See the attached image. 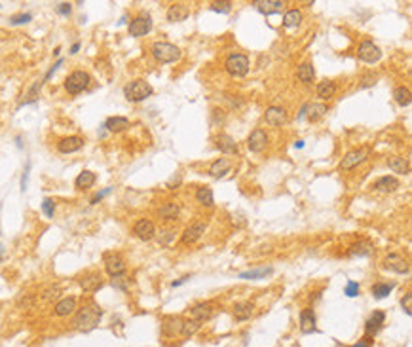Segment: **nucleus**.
Masks as SVG:
<instances>
[{
	"instance_id": "3c124183",
	"label": "nucleus",
	"mask_w": 412,
	"mask_h": 347,
	"mask_svg": "<svg viewBox=\"0 0 412 347\" xmlns=\"http://www.w3.org/2000/svg\"><path fill=\"white\" fill-rule=\"evenodd\" d=\"M57 292H59V287H53V289L46 291L44 298H46V300H53V298H57Z\"/></svg>"
},
{
	"instance_id": "a18cd8bd",
	"label": "nucleus",
	"mask_w": 412,
	"mask_h": 347,
	"mask_svg": "<svg viewBox=\"0 0 412 347\" xmlns=\"http://www.w3.org/2000/svg\"><path fill=\"white\" fill-rule=\"evenodd\" d=\"M401 306H403V310H405V313H407V315L411 317V315H412V294H411V292H407V294L403 296Z\"/></svg>"
},
{
	"instance_id": "aec40b11",
	"label": "nucleus",
	"mask_w": 412,
	"mask_h": 347,
	"mask_svg": "<svg viewBox=\"0 0 412 347\" xmlns=\"http://www.w3.org/2000/svg\"><path fill=\"white\" fill-rule=\"evenodd\" d=\"M188 15H190V8H188L186 4H181V2L171 4L169 9H167V19H169L171 23H181V21H184Z\"/></svg>"
},
{
	"instance_id": "ddd939ff",
	"label": "nucleus",
	"mask_w": 412,
	"mask_h": 347,
	"mask_svg": "<svg viewBox=\"0 0 412 347\" xmlns=\"http://www.w3.org/2000/svg\"><path fill=\"white\" fill-rule=\"evenodd\" d=\"M133 234L143 239V241H150L154 235H156V226L148 220V218H141L139 222H135L133 226Z\"/></svg>"
},
{
	"instance_id": "5fc2aeb1",
	"label": "nucleus",
	"mask_w": 412,
	"mask_h": 347,
	"mask_svg": "<svg viewBox=\"0 0 412 347\" xmlns=\"http://www.w3.org/2000/svg\"><path fill=\"white\" fill-rule=\"evenodd\" d=\"M188 279H190V277H182V279H179V281H173V283H171V287H173V289H175V287H181L182 283H186Z\"/></svg>"
},
{
	"instance_id": "864d4df0",
	"label": "nucleus",
	"mask_w": 412,
	"mask_h": 347,
	"mask_svg": "<svg viewBox=\"0 0 412 347\" xmlns=\"http://www.w3.org/2000/svg\"><path fill=\"white\" fill-rule=\"evenodd\" d=\"M110 190H112V188H106V190H103V192H99V194H97V196L93 197V199H91V203H97V201H99V199H101V197H105L106 194H108V192H110Z\"/></svg>"
},
{
	"instance_id": "79ce46f5",
	"label": "nucleus",
	"mask_w": 412,
	"mask_h": 347,
	"mask_svg": "<svg viewBox=\"0 0 412 347\" xmlns=\"http://www.w3.org/2000/svg\"><path fill=\"white\" fill-rule=\"evenodd\" d=\"M209 8H211L213 11H219V13H230L232 2H213Z\"/></svg>"
},
{
	"instance_id": "37998d69",
	"label": "nucleus",
	"mask_w": 412,
	"mask_h": 347,
	"mask_svg": "<svg viewBox=\"0 0 412 347\" xmlns=\"http://www.w3.org/2000/svg\"><path fill=\"white\" fill-rule=\"evenodd\" d=\"M344 294L348 296V298H355V296H359V283L348 281V285H346V289H344Z\"/></svg>"
},
{
	"instance_id": "6e6d98bb",
	"label": "nucleus",
	"mask_w": 412,
	"mask_h": 347,
	"mask_svg": "<svg viewBox=\"0 0 412 347\" xmlns=\"http://www.w3.org/2000/svg\"><path fill=\"white\" fill-rule=\"evenodd\" d=\"M78 49H80V44H72V47H70V53H76Z\"/></svg>"
},
{
	"instance_id": "a211bd4d",
	"label": "nucleus",
	"mask_w": 412,
	"mask_h": 347,
	"mask_svg": "<svg viewBox=\"0 0 412 347\" xmlns=\"http://www.w3.org/2000/svg\"><path fill=\"white\" fill-rule=\"evenodd\" d=\"M84 146V139H80V137H65V139H61V141L57 142V150L61 152V154H72V152H78L80 148Z\"/></svg>"
},
{
	"instance_id": "0eeeda50",
	"label": "nucleus",
	"mask_w": 412,
	"mask_h": 347,
	"mask_svg": "<svg viewBox=\"0 0 412 347\" xmlns=\"http://www.w3.org/2000/svg\"><path fill=\"white\" fill-rule=\"evenodd\" d=\"M103 262H105V270L110 277H120L125 272V260L122 258V254L106 253L103 256Z\"/></svg>"
},
{
	"instance_id": "20e7f679",
	"label": "nucleus",
	"mask_w": 412,
	"mask_h": 347,
	"mask_svg": "<svg viewBox=\"0 0 412 347\" xmlns=\"http://www.w3.org/2000/svg\"><path fill=\"white\" fill-rule=\"evenodd\" d=\"M224 68H226V72L232 78H241V76H245L249 72V57L243 55V53H232L226 59Z\"/></svg>"
},
{
	"instance_id": "c756f323",
	"label": "nucleus",
	"mask_w": 412,
	"mask_h": 347,
	"mask_svg": "<svg viewBox=\"0 0 412 347\" xmlns=\"http://www.w3.org/2000/svg\"><path fill=\"white\" fill-rule=\"evenodd\" d=\"M105 127L112 133L124 131L125 127H129V120L124 118V116H112V118H108L105 122Z\"/></svg>"
},
{
	"instance_id": "f03ea898",
	"label": "nucleus",
	"mask_w": 412,
	"mask_h": 347,
	"mask_svg": "<svg viewBox=\"0 0 412 347\" xmlns=\"http://www.w3.org/2000/svg\"><path fill=\"white\" fill-rule=\"evenodd\" d=\"M152 93H154L152 85L148 84L146 80H133V82H129V84L125 85L124 89L125 99L131 101V103H141L144 99H148Z\"/></svg>"
},
{
	"instance_id": "5701e85b",
	"label": "nucleus",
	"mask_w": 412,
	"mask_h": 347,
	"mask_svg": "<svg viewBox=\"0 0 412 347\" xmlns=\"http://www.w3.org/2000/svg\"><path fill=\"white\" fill-rule=\"evenodd\" d=\"M74 311H76V298H74V296H68V298H63V300H59L57 304H55L53 313H55L57 317H67V315L74 313Z\"/></svg>"
},
{
	"instance_id": "c9c22d12",
	"label": "nucleus",
	"mask_w": 412,
	"mask_h": 347,
	"mask_svg": "<svg viewBox=\"0 0 412 347\" xmlns=\"http://www.w3.org/2000/svg\"><path fill=\"white\" fill-rule=\"evenodd\" d=\"M327 112V106L321 103H312V104H306V116L312 120V122H316V120H319L321 116H325Z\"/></svg>"
},
{
	"instance_id": "e433bc0d",
	"label": "nucleus",
	"mask_w": 412,
	"mask_h": 347,
	"mask_svg": "<svg viewBox=\"0 0 412 347\" xmlns=\"http://www.w3.org/2000/svg\"><path fill=\"white\" fill-rule=\"evenodd\" d=\"M411 89L409 87H403V85H399V87H395V91H393V99L397 101V103L401 104V106H409L411 104Z\"/></svg>"
},
{
	"instance_id": "4d7b16f0",
	"label": "nucleus",
	"mask_w": 412,
	"mask_h": 347,
	"mask_svg": "<svg viewBox=\"0 0 412 347\" xmlns=\"http://www.w3.org/2000/svg\"><path fill=\"white\" fill-rule=\"evenodd\" d=\"M295 146H297V148H304V141H297Z\"/></svg>"
},
{
	"instance_id": "473e14b6",
	"label": "nucleus",
	"mask_w": 412,
	"mask_h": 347,
	"mask_svg": "<svg viewBox=\"0 0 412 347\" xmlns=\"http://www.w3.org/2000/svg\"><path fill=\"white\" fill-rule=\"evenodd\" d=\"M297 76H298V80H300L302 84H312V82H314V78H316L314 65H312V63H304V65H300L298 66V70H297Z\"/></svg>"
},
{
	"instance_id": "cd10ccee",
	"label": "nucleus",
	"mask_w": 412,
	"mask_h": 347,
	"mask_svg": "<svg viewBox=\"0 0 412 347\" xmlns=\"http://www.w3.org/2000/svg\"><path fill=\"white\" fill-rule=\"evenodd\" d=\"M388 167H390L393 173H399V175H409V171H411L409 161L405 160V158H401V156H392V158L388 160Z\"/></svg>"
},
{
	"instance_id": "7c9ffc66",
	"label": "nucleus",
	"mask_w": 412,
	"mask_h": 347,
	"mask_svg": "<svg viewBox=\"0 0 412 347\" xmlns=\"http://www.w3.org/2000/svg\"><path fill=\"white\" fill-rule=\"evenodd\" d=\"M350 256H369L373 254V243L371 241H357L348 249Z\"/></svg>"
},
{
	"instance_id": "423d86ee",
	"label": "nucleus",
	"mask_w": 412,
	"mask_h": 347,
	"mask_svg": "<svg viewBox=\"0 0 412 347\" xmlns=\"http://www.w3.org/2000/svg\"><path fill=\"white\" fill-rule=\"evenodd\" d=\"M357 57L361 59V61H365V63H378L380 59H382V49L376 46L374 42H371V40H365V42H361L359 44V49H357Z\"/></svg>"
},
{
	"instance_id": "2f4dec72",
	"label": "nucleus",
	"mask_w": 412,
	"mask_h": 347,
	"mask_svg": "<svg viewBox=\"0 0 412 347\" xmlns=\"http://www.w3.org/2000/svg\"><path fill=\"white\" fill-rule=\"evenodd\" d=\"M335 93H336V84L335 82H331V80H325V82H321V84L317 85V97L323 99V101L333 99Z\"/></svg>"
},
{
	"instance_id": "c85d7f7f",
	"label": "nucleus",
	"mask_w": 412,
	"mask_h": 347,
	"mask_svg": "<svg viewBox=\"0 0 412 347\" xmlns=\"http://www.w3.org/2000/svg\"><path fill=\"white\" fill-rule=\"evenodd\" d=\"M95 180L97 177L93 171H82L76 177V180H74V186H76L78 190H87V188H91L95 184Z\"/></svg>"
},
{
	"instance_id": "8fccbe9b",
	"label": "nucleus",
	"mask_w": 412,
	"mask_h": 347,
	"mask_svg": "<svg viewBox=\"0 0 412 347\" xmlns=\"http://www.w3.org/2000/svg\"><path fill=\"white\" fill-rule=\"evenodd\" d=\"M70 4H68V2H63V4H59L57 6V11L59 13H61V15H68V13H70Z\"/></svg>"
},
{
	"instance_id": "ea45409f",
	"label": "nucleus",
	"mask_w": 412,
	"mask_h": 347,
	"mask_svg": "<svg viewBox=\"0 0 412 347\" xmlns=\"http://www.w3.org/2000/svg\"><path fill=\"white\" fill-rule=\"evenodd\" d=\"M274 272L272 268H260V270H251V272L240 273V279H262Z\"/></svg>"
},
{
	"instance_id": "c03bdc74",
	"label": "nucleus",
	"mask_w": 412,
	"mask_h": 347,
	"mask_svg": "<svg viewBox=\"0 0 412 347\" xmlns=\"http://www.w3.org/2000/svg\"><path fill=\"white\" fill-rule=\"evenodd\" d=\"M42 211H44V215L48 216V218H51L53 213H55V201H53V199H44V201H42Z\"/></svg>"
},
{
	"instance_id": "39448f33",
	"label": "nucleus",
	"mask_w": 412,
	"mask_h": 347,
	"mask_svg": "<svg viewBox=\"0 0 412 347\" xmlns=\"http://www.w3.org/2000/svg\"><path fill=\"white\" fill-rule=\"evenodd\" d=\"M89 82H91V78H89L87 72H84V70H74V72H70V74L67 76L65 89H67L70 95H78L86 89L87 85H89Z\"/></svg>"
},
{
	"instance_id": "412c9836",
	"label": "nucleus",
	"mask_w": 412,
	"mask_h": 347,
	"mask_svg": "<svg viewBox=\"0 0 412 347\" xmlns=\"http://www.w3.org/2000/svg\"><path fill=\"white\" fill-rule=\"evenodd\" d=\"M80 287L86 292H95L103 287V277L99 273H86L84 277H80Z\"/></svg>"
},
{
	"instance_id": "7ed1b4c3",
	"label": "nucleus",
	"mask_w": 412,
	"mask_h": 347,
	"mask_svg": "<svg viewBox=\"0 0 412 347\" xmlns=\"http://www.w3.org/2000/svg\"><path fill=\"white\" fill-rule=\"evenodd\" d=\"M152 57L160 63H175L181 59V49L169 42H154Z\"/></svg>"
},
{
	"instance_id": "1a4fd4ad",
	"label": "nucleus",
	"mask_w": 412,
	"mask_h": 347,
	"mask_svg": "<svg viewBox=\"0 0 412 347\" xmlns=\"http://www.w3.org/2000/svg\"><path fill=\"white\" fill-rule=\"evenodd\" d=\"M369 154H371V150H369V148H359V150L348 152L344 158H342V161H340V169H342V171L354 169L355 165L363 163V161L369 158Z\"/></svg>"
},
{
	"instance_id": "9b49d317",
	"label": "nucleus",
	"mask_w": 412,
	"mask_h": 347,
	"mask_svg": "<svg viewBox=\"0 0 412 347\" xmlns=\"http://www.w3.org/2000/svg\"><path fill=\"white\" fill-rule=\"evenodd\" d=\"M384 323H386V313L384 311H373V315L365 323V336L374 338L384 327Z\"/></svg>"
},
{
	"instance_id": "de8ad7c7",
	"label": "nucleus",
	"mask_w": 412,
	"mask_h": 347,
	"mask_svg": "<svg viewBox=\"0 0 412 347\" xmlns=\"http://www.w3.org/2000/svg\"><path fill=\"white\" fill-rule=\"evenodd\" d=\"M374 84H376V76L367 74V76H363V78H361V84H359V87L363 89V87H371V85H374Z\"/></svg>"
},
{
	"instance_id": "9d476101",
	"label": "nucleus",
	"mask_w": 412,
	"mask_h": 347,
	"mask_svg": "<svg viewBox=\"0 0 412 347\" xmlns=\"http://www.w3.org/2000/svg\"><path fill=\"white\" fill-rule=\"evenodd\" d=\"M215 313V304L213 302H201V304H196L194 308L190 310V319L200 321L201 325L205 321H209Z\"/></svg>"
},
{
	"instance_id": "72a5a7b5",
	"label": "nucleus",
	"mask_w": 412,
	"mask_h": 347,
	"mask_svg": "<svg viewBox=\"0 0 412 347\" xmlns=\"http://www.w3.org/2000/svg\"><path fill=\"white\" fill-rule=\"evenodd\" d=\"M179 213H181V209H179V205L177 203H163L162 207H160V216H162L163 220H175L177 216H179Z\"/></svg>"
},
{
	"instance_id": "393cba45",
	"label": "nucleus",
	"mask_w": 412,
	"mask_h": 347,
	"mask_svg": "<svg viewBox=\"0 0 412 347\" xmlns=\"http://www.w3.org/2000/svg\"><path fill=\"white\" fill-rule=\"evenodd\" d=\"M255 313V306L251 302H240L234 306V319L236 321H247Z\"/></svg>"
},
{
	"instance_id": "603ef678",
	"label": "nucleus",
	"mask_w": 412,
	"mask_h": 347,
	"mask_svg": "<svg viewBox=\"0 0 412 347\" xmlns=\"http://www.w3.org/2000/svg\"><path fill=\"white\" fill-rule=\"evenodd\" d=\"M29 169H30V163H27V167H25V173H23V178H21V190H27V178H29Z\"/></svg>"
},
{
	"instance_id": "6ab92c4d",
	"label": "nucleus",
	"mask_w": 412,
	"mask_h": 347,
	"mask_svg": "<svg viewBox=\"0 0 412 347\" xmlns=\"http://www.w3.org/2000/svg\"><path fill=\"white\" fill-rule=\"evenodd\" d=\"M203 232H205V224L203 222H194L192 226H188L186 230H184V234H182V243L184 245H192L196 243L198 239H200L201 235H203Z\"/></svg>"
},
{
	"instance_id": "4468645a",
	"label": "nucleus",
	"mask_w": 412,
	"mask_h": 347,
	"mask_svg": "<svg viewBox=\"0 0 412 347\" xmlns=\"http://www.w3.org/2000/svg\"><path fill=\"white\" fill-rule=\"evenodd\" d=\"M287 118H289L287 110L281 108V106H270L268 110H266V114H264V120H266V123L272 125V127L283 125V123L287 122Z\"/></svg>"
},
{
	"instance_id": "bb28decb",
	"label": "nucleus",
	"mask_w": 412,
	"mask_h": 347,
	"mask_svg": "<svg viewBox=\"0 0 412 347\" xmlns=\"http://www.w3.org/2000/svg\"><path fill=\"white\" fill-rule=\"evenodd\" d=\"M217 146L222 154H236L238 152V142L234 141L230 135H224V133L217 137Z\"/></svg>"
},
{
	"instance_id": "a19ab883",
	"label": "nucleus",
	"mask_w": 412,
	"mask_h": 347,
	"mask_svg": "<svg viewBox=\"0 0 412 347\" xmlns=\"http://www.w3.org/2000/svg\"><path fill=\"white\" fill-rule=\"evenodd\" d=\"M201 329V323L200 321H194V319H184V327H182V336L190 338L194 336L198 330Z\"/></svg>"
},
{
	"instance_id": "f8f14e48",
	"label": "nucleus",
	"mask_w": 412,
	"mask_h": 347,
	"mask_svg": "<svg viewBox=\"0 0 412 347\" xmlns=\"http://www.w3.org/2000/svg\"><path fill=\"white\" fill-rule=\"evenodd\" d=\"M150 28H152V19H150V15H139V17H135L131 23H129V34L131 36H144V34H148L150 32Z\"/></svg>"
},
{
	"instance_id": "dca6fc26",
	"label": "nucleus",
	"mask_w": 412,
	"mask_h": 347,
	"mask_svg": "<svg viewBox=\"0 0 412 347\" xmlns=\"http://www.w3.org/2000/svg\"><path fill=\"white\" fill-rule=\"evenodd\" d=\"M266 144H268V135L262 131V129H255V131L249 135V139H247V146H249V150L255 152V154L264 150Z\"/></svg>"
},
{
	"instance_id": "2eb2a0df",
	"label": "nucleus",
	"mask_w": 412,
	"mask_h": 347,
	"mask_svg": "<svg viewBox=\"0 0 412 347\" xmlns=\"http://www.w3.org/2000/svg\"><path fill=\"white\" fill-rule=\"evenodd\" d=\"M316 313L312 308H306V310L300 311V332L302 334H312V332H317L316 327Z\"/></svg>"
},
{
	"instance_id": "6e6552de",
	"label": "nucleus",
	"mask_w": 412,
	"mask_h": 347,
	"mask_svg": "<svg viewBox=\"0 0 412 347\" xmlns=\"http://www.w3.org/2000/svg\"><path fill=\"white\" fill-rule=\"evenodd\" d=\"M182 327H184V319L179 315H167L162 319V334L167 338H175V336H181Z\"/></svg>"
},
{
	"instance_id": "f3484780",
	"label": "nucleus",
	"mask_w": 412,
	"mask_h": 347,
	"mask_svg": "<svg viewBox=\"0 0 412 347\" xmlns=\"http://www.w3.org/2000/svg\"><path fill=\"white\" fill-rule=\"evenodd\" d=\"M386 268L395 273H409V270H411V268H409V262L403 258L401 254H395V253L388 254V258H386Z\"/></svg>"
},
{
	"instance_id": "4c0bfd02",
	"label": "nucleus",
	"mask_w": 412,
	"mask_h": 347,
	"mask_svg": "<svg viewBox=\"0 0 412 347\" xmlns=\"http://www.w3.org/2000/svg\"><path fill=\"white\" fill-rule=\"evenodd\" d=\"M196 199H198V203H201V205L205 207H213V190L207 186H201L198 188V192H196Z\"/></svg>"
},
{
	"instance_id": "f257e3e1",
	"label": "nucleus",
	"mask_w": 412,
	"mask_h": 347,
	"mask_svg": "<svg viewBox=\"0 0 412 347\" xmlns=\"http://www.w3.org/2000/svg\"><path fill=\"white\" fill-rule=\"evenodd\" d=\"M101 317H103V310L97 306L95 302H89V304L82 306L78 310V313L72 319V327L76 330H82V332H89L99 325Z\"/></svg>"
},
{
	"instance_id": "f704fd0d",
	"label": "nucleus",
	"mask_w": 412,
	"mask_h": 347,
	"mask_svg": "<svg viewBox=\"0 0 412 347\" xmlns=\"http://www.w3.org/2000/svg\"><path fill=\"white\" fill-rule=\"evenodd\" d=\"M300 21H302V11H300V9H289L287 13L283 15V27L287 28L298 27Z\"/></svg>"
},
{
	"instance_id": "09e8293b",
	"label": "nucleus",
	"mask_w": 412,
	"mask_h": 347,
	"mask_svg": "<svg viewBox=\"0 0 412 347\" xmlns=\"http://www.w3.org/2000/svg\"><path fill=\"white\" fill-rule=\"evenodd\" d=\"M371 346H373V338L365 336L363 340H359L357 344H354V346H350V347H371Z\"/></svg>"
},
{
	"instance_id": "58836bf2",
	"label": "nucleus",
	"mask_w": 412,
	"mask_h": 347,
	"mask_svg": "<svg viewBox=\"0 0 412 347\" xmlns=\"http://www.w3.org/2000/svg\"><path fill=\"white\" fill-rule=\"evenodd\" d=\"M393 287H395L393 283H376V285H373V296L376 300H382L393 291Z\"/></svg>"
},
{
	"instance_id": "a878e982",
	"label": "nucleus",
	"mask_w": 412,
	"mask_h": 347,
	"mask_svg": "<svg viewBox=\"0 0 412 347\" xmlns=\"http://www.w3.org/2000/svg\"><path fill=\"white\" fill-rule=\"evenodd\" d=\"M230 169H232L230 160H226V158H221V160H217L211 165V169H209V175H211L213 178H221V177H226V175L230 173Z\"/></svg>"
},
{
	"instance_id": "49530a36",
	"label": "nucleus",
	"mask_w": 412,
	"mask_h": 347,
	"mask_svg": "<svg viewBox=\"0 0 412 347\" xmlns=\"http://www.w3.org/2000/svg\"><path fill=\"white\" fill-rule=\"evenodd\" d=\"M30 19H32L30 13H19V15H13L10 19V23L11 25H23V23H29Z\"/></svg>"
},
{
	"instance_id": "b1692460",
	"label": "nucleus",
	"mask_w": 412,
	"mask_h": 347,
	"mask_svg": "<svg viewBox=\"0 0 412 347\" xmlns=\"http://www.w3.org/2000/svg\"><path fill=\"white\" fill-rule=\"evenodd\" d=\"M399 186L401 184L395 177H380L373 184V190H376V192H395Z\"/></svg>"
},
{
	"instance_id": "4be33fe9",
	"label": "nucleus",
	"mask_w": 412,
	"mask_h": 347,
	"mask_svg": "<svg viewBox=\"0 0 412 347\" xmlns=\"http://www.w3.org/2000/svg\"><path fill=\"white\" fill-rule=\"evenodd\" d=\"M253 6L259 9L260 13L270 15V13H278V11H281L283 6H285V2H279V0H255Z\"/></svg>"
}]
</instances>
